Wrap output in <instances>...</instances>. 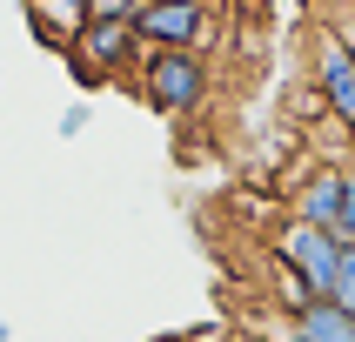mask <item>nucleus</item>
Instances as JSON below:
<instances>
[{
  "label": "nucleus",
  "instance_id": "5",
  "mask_svg": "<svg viewBox=\"0 0 355 342\" xmlns=\"http://www.w3.org/2000/svg\"><path fill=\"white\" fill-rule=\"evenodd\" d=\"M309 80H315V94L322 108L342 121V128H355V54H349V40L322 20L315 40H309Z\"/></svg>",
  "mask_w": 355,
  "mask_h": 342
},
{
  "label": "nucleus",
  "instance_id": "13",
  "mask_svg": "<svg viewBox=\"0 0 355 342\" xmlns=\"http://www.w3.org/2000/svg\"><path fill=\"white\" fill-rule=\"evenodd\" d=\"M0 342H7V322H0Z\"/></svg>",
  "mask_w": 355,
  "mask_h": 342
},
{
  "label": "nucleus",
  "instance_id": "4",
  "mask_svg": "<svg viewBox=\"0 0 355 342\" xmlns=\"http://www.w3.org/2000/svg\"><path fill=\"white\" fill-rule=\"evenodd\" d=\"M268 255H282L288 268H295L315 296H329L336 289V262H342V241L336 228H322V221H302V215H282L275 241H268Z\"/></svg>",
  "mask_w": 355,
  "mask_h": 342
},
{
  "label": "nucleus",
  "instance_id": "6",
  "mask_svg": "<svg viewBox=\"0 0 355 342\" xmlns=\"http://www.w3.org/2000/svg\"><path fill=\"white\" fill-rule=\"evenodd\" d=\"M288 215L336 228V215H342V161H302L295 181H288Z\"/></svg>",
  "mask_w": 355,
  "mask_h": 342
},
{
  "label": "nucleus",
  "instance_id": "12",
  "mask_svg": "<svg viewBox=\"0 0 355 342\" xmlns=\"http://www.w3.org/2000/svg\"><path fill=\"white\" fill-rule=\"evenodd\" d=\"M60 135H67V141H74V135H87V101H74V108L60 114Z\"/></svg>",
  "mask_w": 355,
  "mask_h": 342
},
{
  "label": "nucleus",
  "instance_id": "7",
  "mask_svg": "<svg viewBox=\"0 0 355 342\" xmlns=\"http://www.w3.org/2000/svg\"><path fill=\"white\" fill-rule=\"evenodd\" d=\"M87 20H94L87 0H27V27H34V40L47 47V54H67Z\"/></svg>",
  "mask_w": 355,
  "mask_h": 342
},
{
  "label": "nucleus",
  "instance_id": "9",
  "mask_svg": "<svg viewBox=\"0 0 355 342\" xmlns=\"http://www.w3.org/2000/svg\"><path fill=\"white\" fill-rule=\"evenodd\" d=\"M336 241H342V248L355 241V155L342 161V215H336Z\"/></svg>",
  "mask_w": 355,
  "mask_h": 342
},
{
  "label": "nucleus",
  "instance_id": "2",
  "mask_svg": "<svg viewBox=\"0 0 355 342\" xmlns=\"http://www.w3.org/2000/svg\"><path fill=\"white\" fill-rule=\"evenodd\" d=\"M141 54H148V40L135 34V14H121V20H87L67 47V67L80 87H107V80H135Z\"/></svg>",
  "mask_w": 355,
  "mask_h": 342
},
{
  "label": "nucleus",
  "instance_id": "1",
  "mask_svg": "<svg viewBox=\"0 0 355 342\" xmlns=\"http://www.w3.org/2000/svg\"><path fill=\"white\" fill-rule=\"evenodd\" d=\"M135 94L148 101L155 114L188 121L215 94V67H208L201 47H148V54H141V74H135Z\"/></svg>",
  "mask_w": 355,
  "mask_h": 342
},
{
  "label": "nucleus",
  "instance_id": "11",
  "mask_svg": "<svg viewBox=\"0 0 355 342\" xmlns=\"http://www.w3.org/2000/svg\"><path fill=\"white\" fill-rule=\"evenodd\" d=\"M141 0H87V14L94 20H121V14H135Z\"/></svg>",
  "mask_w": 355,
  "mask_h": 342
},
{
  "label": "nucleus",
  "instance_id": "8",
  "mask_svg": "<svg viewBox=\"0 0 355 342\" xmlns=\"http://www.w3.org/2000/svg\"><path fill=\"white\" fill-rule=\"evenodd\" d=\"M288 342H355V316L322 296V302H309V309L288 316Z\"/></svg>",
  "mask_w": 355,
  "mask_h": 342
},
{
  "label": "nucleus",
  "instance_id": "3",
  "mask_svg": "<svg viewBox=\"0 0 355 342\" xmlns=\"http://www.w3.org/2000/svg\"><path fill=\"white\" fill-rule=\"evenodd\" d=\"M135 34L148 47H201L208 54L221 40V14H215V0H141Z\"/></svg>",
  "mask_w": 355,
  "mask_h": 342
},
{
  "label": "nucleus",
  "instance_id": "10",
  "mask_svg": "<svg viewBox=\"0 0 355 342\" xmlns=\"http://www.w3.org/2000/svg\"><path fill=\"white\" fill-rule=\"evenodd\" d=\"M329 302L355 316V241L342 248V262H336V289H329Z\"/></svg>",
  "mask_w": 355,
  "mask_h": 342
}]
</instances>
